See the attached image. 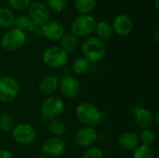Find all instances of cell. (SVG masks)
I'll list each match as a JSON object with an SVG mask.
<instances>
[{
	"label": "cell",
	"instance_id": "obj_20",
	"mask_svg": "<svg viewBox=\"0 0 159 158\" xmlns=\"http://www.w3.org/2000/svg\"><path fill=\"white\" fill-rule=\"evenodd\" d=\"M48 131L53 135V137H61L64 135L67 131V126L66 124L61 120L60 118L48 121Z\"/></svg>",
	"mask_w": 159,
	"mask_h": 158
},
{
	"label": "cell",
	"instance_id": "obj_27",
	"mask_svg": "<svg viewBox=\"0 0 159 158\" xmlns=\"http://www.w3.org/2000/svg\"><path fill=\"white\" fill-rule=\"evenodd\" d=\"M157 156L151 147L139 145L132 154V158H156Z\"/></svg>",
	"mask_w": 159,
	"mask_h": 158
},
{
	"label": "cell",
	"instance_id": "obj_7",
	"mask_svg": "<svg viewBox=\"0 0 159 158\" xmlns=\"http://www.w3.org/2000/svg\"><path fill=\"white\" fill-rule=\"evenodd\" d=\"M11 135L13 140L21 145H31L36 139V130L29 123H19L14 126Z\"/></svg>",
	"mask_w": 159,
	"mask_h": 158
},
{
	"label": "cell",
	"instance_id": "obj_13",
	"mask_svg": "<svg viewBox=\"0 0 159 158\" xmlns=\"http://www.w3.org/2000/svg\"><path fill=\"white\" fill-rule=\"evenodd\" d=\"M114 33L119 36H127L133 31L134 23L132 19L126 14L117 15L112 24Z\"/></svg>",
	"mask_w": 159,
	"mask_h": 158
},
{
	"label": "cell",
	"instance_id": "obj_12",
	"mask_svg": "<svg viewBox=\"0 0 159 158\" xmlns=\"http://www.w3.org/2000/svg\"><path fill=\"white\" fill-rule=\"evenodd\" d=\"M66 150L65 142L60 137H51L47 139L42 144V152L48 157H58Z\"/></svg>",
	"mask_w": 159,
	"mask_h": 158
},
{
	"label": "cell",
	"instance_id": "obj_14",
	"mask_svg": "<svg viewBox=\"0 0 159 158\" xmlns=\"http://www.w3.org/2000/svg\"><path fill=\"white\" fill-rule=\"evenodd\" d=\"M132 113L135 124L142 130L150 129L154 124V115L152 112L147 108L142 106H135Z\"/></svg>",
	"mask_w": 159,
	"mask_h": 158
},
{
	"label": "cell",
	"instance_id": "obj_29",
	"mask_svg": "<svg viewBox=\"0 0 159 158\" xmlns=\"http://www.w3.org/2000/svg\"><path fill=\"white\" fill-rule=\"evenodd\" d=\"M81 158H104V154L101 148L91 146L86 148L81 156Z\"/></svg>",
	"mask_w": 159,
	"mask_h": 158
},
{
	"label": "cell",
	"instance_id": "obj_26",
	"mask_svg": "<svg viewBox=\"0 0 159 158\" xmlns=\"http://www.w3.org/2000/svg\"><path fill=\"white\" fill-rule=\"evenodd\" d=\"M15 126V121L13 116L9 113H3L0 115V129L4 132L12 131Z\"/></svg>",
	"mask_w": 159,
	"mask_h": 158
},
{
	"label": "cell",
	"instance_id": "obj_30",
	"mask_svg": "<svg viewBox=\"0 0 159 158\" xmlns=\"http://www.w3.org/2000/svg\"><path fill=\"white\" fill-rule=\"evenodd\" d=\"M8 5L15 10H24L28 8L30 5V0H7Z\"/></svg>",
	"mask_w": 159,
	"mask_h": 158
},
{
	"label": "cell",
	"instance_id": "obj_15",
	"mask_svg": "<svg viewBox=\"0 0 159 158\" xmlns=\"http://www.w3.org/2000/svg\"><path fill=\"white\" fill-rule=\"evenodd\" d=\"M41 33L43 36L50 41H60L65 34L63 26L56 20H48L42 26Z\"/></svg>",
	"mask_w": 159,
	"mask_h": 158
},
{
	"label": "cell",
	"instance_id": "obj_25",
	"mask_svg": "<svg viewBox=\"0 0 159 158\" xmlns=\"http://www.w3.org/2000/svg\"><path fill=\"white\" fill-rule=\"evenodd\" d=\"M138 137H139L140 145L151 147L156 142V134L150 129H143L142 132L140 133V135H138Z\"/></svg>",
	"mask_w": 159,
	"mask_h": 158
},
{
	"label": "cell",
	"instance_id": "obj_17",
	"mask_svg": "<svg viewBox=\"0 0 159 158\" xmlns=\"http://www.w3.org/2000/svg\"><path fill=\"white\" fill-rule=\"evenodd\" d=\"M59 78L54 74L44 76L38 84V88L41 93L45 95L53 94L59 88Z\"/></svg>",
	"mask_w": 159,
	"mask_h": 158
},
{
	"label": "cell",
	"instance_id": "obj_16",
	"mask_svg": "<svg viewBox=\"0 0 159 158\" xmlns=\"http://www.w3.org/2000/svg\"><path fill=\"white\" fill-rule=\"evenodd\" d=\"M117 143L119 147L122 148L123 150L132 151V152L140 145L138 135L130 131L123 132L122 134H120L117 140Z\"/></svg>",
	"mask_w": 159,
	"mask_h": 158
},
{
	"label": "cell",
	"instance_id": "obj_3",
	"mask_svg": "<svg viewBox=\"0 0 159 158\" xmlns=\"http://www.w3.org/2000/svg\"><path fill=\"white\" fill-rule=\"evenodd\" d=\"M63 101L56 96H49L44 100L41 105L40 113L44 122H48L59 118L64 112Z\"/></svg>",
	"mask_w": 159,
	"mask_h": 158
},
{
	"label": "cell",
	"instance_id": "obj_21",
	"mask_svg": "<svg viewBox=\"0 0 159 158\" xmlns=\"http://www.w3.org/2000/svg\"><path fill=\"white\" fill-rule=\"evenodd\" d=\"M15 16L13 12L7 7L0 8V27L3 29H10L14 26Z\"/></svg>",
	"mask_w": 159,
	"mask_h": 158
},
{
	"label": "cell",
	"instance_id": "obj_18",
	"mask_svg": "<svg viewBox=\"0 0 159 158\" xmlns=\"http://www.w3.org/2000/svg\"><path fill=\"white\" fill-rule=\"evenodd\" d=\"M95 32H96L97 37L100 38L101 40H102L103 42L110 40L115 34L112 24H110L106 21L97 22L96 27H95Z\"/></svg>",
	"mask_w": 159,
	"mask_h": 158
},
{
	"label": "cell",
	"instance_id": "obj_8",
	"mask_svg": "<svg viewBox=\"0 0 159 158\" xmlns=\"http://www.w3.org/2000/svg\"><path fill=\"white\" fill-rule=\"evenodd\" d=\"M20 92L18 81L8 75L0 77V102H10L14 101Z\"/></svg>",
	"mask_w": 159,
	"mask_h": 158
},
{
	"label": "cell",
	"instance_id": "obj_5",
	"mask_svg": "<svg viewBox=\"0 0 159 158\" xmlns=\"http://www.w3.org/2000/svg\"><path fill=\"white\" fill-rule=\"evenodd\" d=\"M97 21L93 16L90 14L83 15L75 17L71 24V33L76 37L89 36L95 31Z\"/></svg>",
	"mask_w": 159,
	"mask_h": 158
},
{
	"label": "cell",
	"instance_id": "obj_9",
	"mask_svg": "<svg viewBox=\"0 0 159 158\" xmlns=\"http://www.w3.org/2000/svg\"><path fill=\"white\" fill-rule=\"evenodd\" d=\"M28 17L35 26H43L49 20V10L46 5L40 2H34L28 7Z\"/></svg>",
	"mask_w": 159,
	"mask_h": 158
},
{
	"label": "cell",
	"instance_id": "obj_6",
	"mask_svg": "<svg viewBox=\"0 0 159 158\" xmlns=\"http://www.w3.org/2000/svg\"><path fill=\"white\" fill-rule=\"evenodd\" d=\"M26 42L25 32L17 28H10L5 33L1 40L2 47L9 52H14L21 48Z\"/></svg>",
	"mask_w": 159,
	"mask_h": 158
},
{
	"label": "cell",
	"instance_id": "obj_23",
	"mask_svg": "<svg viewBox=\"0 0 159 158\" xmlns=\"http://www.w3.org/2000/svg\"><path fill=\"white\" fill-rule=\"evenodd\" d=\"M96 0H75L76 10L83 15L90 14L96 7Z\"/></svg>",
	"mask_w": 159,
	"mask_h": 158
},
{
	"label": "cell",
	"instance_id": "obj_24",
	"mask_svg": "<svg viewBox=\"0 0 159 158\" xmlns=\"http://www.w3.org/2000/svg\"><path fill=\"white\" fill-rule=\"evenodd\" d=\"M14 26L15 28L21 30V31H32L34 29L35 25L32 22L30 18L27 15H19L18 17H15L14 20Z\"/></svg>",
	"mask_w": 159,
	"mask_h": 158
},
{
	"label": "cell",
	"instance_id": "obj_1",
	"mask_svg": "<svg viewBox=\"0 0 159 158\" xmlns=\"http://www.w3.org/2000/svg\"><path fill=\"white\" fill-rule=\"evenodd\" d=\"M75 114L77 120L84 127L94 128L102 121V113L100 109L89 102L79 103L75 108Z\"/></svg>",
	"mask_w": 159,
	"mask_h": 158
},
{
	"label": "cell",
	"instance_id": "obj_22",
	"mask_svg": "<svg viewBox=\"0 0 159 158\" xmlns=\"http://www.w3.org/2000/svg\"><path fill=\"white\" fill-rule=\"evenodd\" d=\"M72 68L75 74L83 75L89 72V70L90 68V62L84 57H79V58H76L73 61Z\"/></svg>",
	"mask_w": 159,
	"mask_h": 158
},
{
	"label": "cell",
	"instance_id": "obj_19",
	"mask_svg": "<svg viewBox=\"0 0 159 158\" xmlns=\"http://www.w3.org/2000/svg\"><path fill=\"white\" fill-rule=\"evenodd\" d=\"M60 42H61L60 47L68 54L74 52L78 46L77 37L74 35L72 33H65L61 38Z\"/></svg>",
	"mask_w": 159,
	"mask_h": 158
},
{
	"label": "cell",
	"instance_id": "obj_31",
	"mask_svg": "<svg viewBox=\"0 0 159 158\" xmlns=\"http://www.w3.org/2000/svg\"><path fill=\"white\" fill-rule=\"evenodd\" d=\"M0 158H13V155L7 149L0 150Z\"/></svg>",
	"mask_w": 159,
	"mask_h": 158
},
{
	"label": "cell",
	"instance_id": "obj_28",
	"mask_svg": "<svg viewBox=\"0 0 159 158\" xmlns=\"http://www.w3.org/2000/svg\"><path fill=\"white\" fill-rule=\"evenodd\" d=\"M47 7L54 12H61L66 8L67 0H47Z\"/></svg>",
	"mask_w": 159,
	"mask_h": 158
},
{
	"label": "cell",
	"instance_id": "obj_2",
	"mask_svg": "<svg viewBox=\"0 0 159 158\" xmlns=\"http://www.w3.org/2000/svg\"><path fill=\"white\" fill-rule=\"evenodd\" d=\"M81 49L83 57L90 63H96L102 60L107 51L105 43L97 36H88L83 41Z\"/></svg>",
	"mask_w": 159,
	"mask_h": 158
},
{
	"label": "cell",
	"instance_id": "obj_10",
	"mask_svg": "<svg viewBox=\"0 0 159 158\" xmlns=\"http://www.w3.org/2000/svg\"><path fill=\"white\" fill-rule=\"evenodd\" d=\"M59 90L61 94L67 99H75L81 92L79 81L71 75H65L59 80Z\"/></svg>",
	"mask_w": 159,
	"mask_h": 158
},
{
	"label": "cell",
	"instance_id": "obj_34",
	"mask_svg": "<svg viewBox=\"0 0 159 158\" xmlns=\"http://www.w3.org/2000/svg\"><path fill=\"white\" fill-rule=\"evenodd\" d=\"M156 158H158V157H157H157H156Z\"/></svg>",
	"mask_w": 159,
	"mask_h": 158
},
{
	"label": "cell",
	"instance_id": "obj_4",
	"mask_svg": "<svg viewBox=\"0 0 159 158\" xmlns=\"http://www.w3.org/2000/svg\"><path fill=\"white\" fill-rule=\"evenodd\" d=\"M43 62L50 69L62 68L68 61V53L60 46H51L48 47L42 56Z\"/></svg>",
	"mask_w": 159,
	"mask_h": 158
},
{
	"label": "cell",
	"instance_id": "obj_33",
	"mask_svg": "<svg viewBox=\"0 0 159 158\" xmlns=\"http://www.w3.org/2000/svg\"><path fill=\"white\" fill-rule=\"evenodd\" d=\"M34 158H49V157H48V156H35Z\"/></svg>",
	"mask_w": 159,
	"mask_h": 158
},
{
	"label": "cell",
	"instance_id": "obj_11",
	"mask_svg": "<svg viewBox=\"0 0 159 158\" xmlns=\"http://www.w3.org/2000/svg\"><path fill=\"white\" fill-rule=\"evenodd\" d=\"M99 139V133L95 128L83 127L77 130L75 135V142L82 148L93 146Z\"/></svg>",
	"mask_w": 159,
	"mask_h": 158
},
{
	"label": "cell",
	"instance_id": "obj_32",
	"mask_svg": "<svg viewBox=\"0 0 159 158\" xmlns=\"http://www.w3.org/2000/svg\"><path fill=\"white\" fill-rule=\"evenodd\" d=\"M155 6H156V8L158 10L159 6H158V0H155Z\"/></svg>",
	"mask_w": 159,
	"mask_h": 158
}]
</instances>
